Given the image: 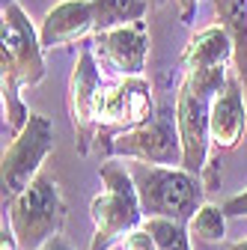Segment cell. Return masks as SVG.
Returning a JSON list of instances; mask_svg holds the SVG:
<instances>
[{"mask_svg": "<svg viewBox=\"0 0 247 250\" xmlns=\"http://www.w3.org/2000/svg\"><path fill=\"white\" fill-rule=\"evenodd\" d=\"M45 78V48L39 30L27 18L18 0L3 3L0 15V89H3V128L15 137L30 122V107L21 99L24 86H36Z\"/></svg>", "mask_w": 247, "mask_h": 250, "instance_id": "1", "label": "cell"}, {"mask_svg": "<svg viewBox=\"0 0 247 250\" xmlns=\"http://www.w3.org/2000/svg\"><path fill=\"white\" fill-rule=\"evenodd\" d=\"M229 78L226 66L208 69V72H188L182 75L179 89H176V128L182 140V170H188L203 179V170L208 164V116H211V102L224 89Z\"/></svg>", "mask_w": 247, "mask_h": 250, "instance_id": "2", "label": "cell"}, {"mask_svg": "<svg viewBox=\"0 0 247 250\" xmlns=\"http://www.w3.org/2000/svg\"><path fill=\"white\" fill-rule=\"evenodd\" d=\"M99 176H102L104 191L89 206L96 229H92L86 250H110L116 241H125V235L140 229L146 221L128 164H122L116 158H104L99 164Z\"/></svg>", "mask_w": 247, "mask_h": 250, "instance_id": "3", "label": "cell"}, {"mask_svg": "<svg viewBox=\"0 0 247 250\" xmlns=\"http://www.w3.org/2000/svg\"><path fill=\"white\" fill-rule=\"evenodd\" d=\"M128 173L134 179L143 217H167V221L188 224L203 206V179L182 167H158L131 161Z\"/></svg>", "mask_w": 247, "mask_h": 250, "instance_id": "4", "label": "cell"}, {"mask_svg": "<svg viewBox=\"0 0 247 250\" xmlns=\"http://www.w3.org/2000/svg\"><path fill=\"white\" fill-rule=\"evenodd\" d=\"M66 211L69 208L60 194L57 176L45 167L12 203H6L9 229L18 241V250H39L57 238L63 232Z\"/></svg>", "mask_w": 247, "mask_h": 250, "instance_id": "5", "label": "cell"}, {"mask_svg": "<svg viewBox=\"0 0 247 250\" xmlns=\"http://www.w3.org/2000/svg\"><path fill=\"white\" fill-rule=\"evenodd\" d=\"M99 146L104 158H131L158 167H182V140L173 107H161L149 122L137 125V128L99 137Z\"/></svg>", "mask_w": 247, "mask_h": 250, "instance_id": "6", "label": "cell"}, {"mask_svg": "<svg viewBox=\"0 0 247 250\" xmlns=\"http://www.w3.org/2000/svg\"><path fill=\"white\" fill-rule=\"evenodd\" d=\"M54 152V122L42 113H33L30 122L9 140L0 158V188L3 203H12L24 188L45 170V158Z\"/></svg>", "mask_w": 247, "mask_h": 250, "instance_id": "7", "label": "cell"}, {"mask_svg": "<svg viewBox=\"0 0 247 250\" xmlns=\"http://www.w3.org/2000/svg\"><path fill=\"white\" fill-rule=\"evenodd\" d=\"M104 92V75L99 69L92 48H81L69 78V116L75 128L78 155H89L92 140H99V104Z\"/></svg>", "mask_w": 247, "mask_h": 250, "instance_id": "8", "label": "cell"}, {"mask_svg": "<svg viewBox=\"0 0 247 250\" xmlns=\"http://www.w3.org/2000/svg\"><path fill=\"white\" fill-rule=\"evenodd\" d=\"M92 57H96L102 75L122 78H143L149 60V24L131 21L110 30H102L89 39Z\"/></svg>", "mask_w": 247, "mask_h": 250, "instance_id": "9", "label": "cell"}, {"mask_svg": "<svg viewBox=\"0 0 247 250\" xmlns=\"http://www.w3.org/2000/svg\"><path fill=\"white\" fill-rule=\"evenodd\" d=\"M155 99H152V86L146 78H122L113 83H104L102 104H99V131L113 128L128 131L137 125L149 122L155 116Z\"/></svg>", "mask_w": 247, "mask_h": 250, "instance_id": "10", "label": "cell"}, {"mask_svg": "<svg viewBox=\"0 0 247 250\" xmlns=\"http://www.w3.org/2000/svg\"><path fill=\"white\" fill-rule=\"evenodd\" d=\"M92 36H96V12L89 0H60L39 24V42L45 51L78 45Z\"/></svg>", "mask_w": 247, "mask_h": 250, "instance_id": "11", "label": "cell"}, {"mask_svg": "<svg viewBox=\"0 0 247 250\" xmlns=\"http://www.w3.org/2000/svg\"><path fill=\"white\" fill-rule=\"evenodd\" d=\"M247 128V107H244V83L235 72H229L224 89L211 102L208 116V137L218 152H229L241 143Z\"/></svg>", "mask_w": 247, "mask_h": 250, "instance_id": "12", "label": "cell"}, {"mask_svg": "<svg viewBox=\"0 0 247 250\" xmlns=\"http://www.w3.org/2000/svg\"><path fill=\"white\" fill-rule=\"evenodd\" d=\"M232 57H235V48H232L229 33L221 24H211L206 30H197V33L188 39V45H185V51L179 57V66H182V75L208 72V69L226 66Z\"/></svg>", "mask_w": 247, "mask_h": 250, "instance_id": "13", "label": "cell"}, {"mask_svg": "<svg viewBox=\"0 0 247 250\" xmlns=\"http://www.w3.org/2000/svg\"><path fill=\"white\" fill-rule=\"evenodd\" d=\"M211 9L218 24L232 39V48H235L232 72L247 86V0H211Z\"/></svg>", "mask_w": 247, "mask_h": 250, "instance_id": "14", "label": "cell"}, {"mask_svg": "<svg viewBox=\"0 0 247 250\" xmlns=\"http://www.w3.org/2000/svg\"><path fill=\"white\" fill-rule=\"evenodd\" d=\"M89 3H92V12H96V33L119 24L143 21L152 9L146 0H89Z\"/></svg>", "mask_w": 247, "mask_h": 250, "instance_id": "15", "label": "cell"}, {"mask_svg": "<svg viewBox=\"0 0 247 250\" xmlns=\"http://www.w3.org/2000/svg\"><path fill=\"white\" fill-rule=\"evenodd\" d=\"M188 232L197 241L206 244H221L226 238V211L224 206H214V203H203L200 211L188 221Z\"/></svg>", "mask_w": 247, "mask_h": 250, "instance_id": "16", "label": "cell"}, {"mask_svg": "<svg viewBox=\"0 0 247 250\" xmlns=\"http://www.w3.org/2000/svg\"><path fill=\"white\" fill-rule=\"evenodd\" d=\"M143 229L152 235L155 250H191V232L188 224L167 221V217H146Z\"/></svg>", "mask_w": 247, "mask_h": 250, "instance_id": "17", "label": "cell"}, {"mask_svg": "<svg viewBox=\"0 0 247 250\" xmlns=\"http://www.w3.org/2000/svg\"><path fill=\"white\" fill-rule=\"evenodd\" d=\"M122 250H155V241H152V235L140 227V229H134L131 235H125Z\"/></svg>", "mask_w": 247, "mask_h": 250, "instance_id": "18", "label": "cell"}, {"mask_svg": "<svg viewBox=\"0 0 247 250\" xmlns=\"http://www.w3.org/2000/svg\"><path fill=\"white\" fill-rule=\"evenodd\" d=\"M224 211H226V217H247V188L241 194H232L224 203Z\"/></svg>", "mask_w": 247, "mask_h": 250, "instance_id": "19", "label": "cell"}, {"mask_svg": "<svg viewBox=\"0 0 247 250\" xmlns=\"http://www.w3.org/2000/svg\"><path fill=\"white\" fill-rule=\"evenodd\" d=\"M0 250H18V241L12 235V229L6 227V221H3V229H0Z\"/></svg>", "mask_w": 247, "mask_h": 250, "instance_id": "20", "label": "cell"}, {"mask_svg": "<svg viewBox=\"0 0 247 250\" xmlns=\"http://www.w3.org/2000/svg\"><path fill=\"white\" fill-rule=\"evenodd\" d=\"M39 250H72V247H69V241H66L63 235H57V238H51V241H48L45 247H39Z\"/></svg>", "mask_w": 247, "mask_h": 250, "instance_id": "21", "label": "cell"}, {"mask_svg": "<svg viewBox=\"0 0 247 250\" xmlns=\"http://www.w3.org/2000/svg\"><path fill=\"white\" fill-rule=\"evenodd\" d=\"M224 250H247V238H241V241H232V244H226Z\"/></svg>", "mask_w": 247, "mask_h": 250, "instance_id": "22", "label": "cell"}, {"mask_svg": "<svg viewBox=\"0 0 247 250\" xmlns=\"http://www.w3.org/2000/svg\"><path fill=\"white\" fill-rule=\"evenodd\" d=\"M146 3H149L152 9H155V6H164V3H167V0H146Z\"/></svg>", "mask_w": 247, "mask_h": 250, "instance_id": "23", "label": "cell"}]
</instances>
